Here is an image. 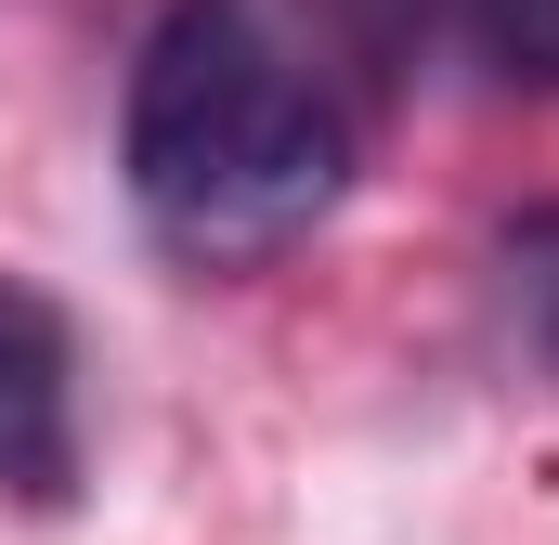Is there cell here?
<instances>
[{"mask_svg": "<svg viewBox=\"0 0 559 545\" xmlns=\"http://www.w3.org/2000/svg\"><path fill=\"white\" fill-rule=\"evenodd\" d=\"M118 169L169 261L261 272L365 182V52L325 0H169L118 92Z\"/></svg>", "mask_w": 559, "mask_h": 545, "instance_id": "cell-1", "label": "cell"}, {"mask_svg": "<svg viewBox=\"0 0 559 545\" xmlns=\"http://www.w3.org/2000/svg\"><path fill=\"white\" fill-rule=\"evenodd\" d=\"M495 299H508L521 351L559 377V195H547V208H521V221L495 234Z\"/></svg>", "mask_w": 559, "mask_h": 545, "instance_id": "cell-3", "label": "cell"}, {"mask_svg": "<svg viewBox=\"0 0 559 545\" xmlns=\"http://www.w3.org/2000/svg\"><path fill=\"white\" fill-rule=\"evenodd\" d=\"M442 13L508 92H559V0H442Z\"/></svg>", "mask_w": 559, "mask_h": 545, "instance_id": "cell-4", "label": "cell"}, {"mask_svg": "<svg viewBox=\"0 0 559 545\" xmlns=\"http://www.w3.org/2000/svg\"><path fill=\"white\" fill-rule=\"evenodd\" d=\"M79 468H92V441H79V325L26 272H0V507L52 520V507H79Z\"/></svg>", "mask_w": 559, "mask_h": 545, "instance_id": "cell-2", "label": "cell"}]
</instances>
